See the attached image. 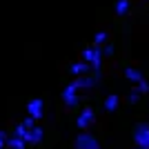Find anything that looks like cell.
Returning a JSON list of instances; mask_svg holds the SVG:
<instances>
[{
  "mask_svg": "<svg viewBox=\"0 0 149 149\" xmlns=\"http://www.w3.org/2000/svg\"><path fill=\"white\" fill-rule=\"evenodd\" d=\"M76 149H100V143L96 140V136H91L89 131H80L74 140Z\"/></svg>",
  "mask_w": 149,
  "mask_h": 149,
  "instance_id": "obj_1",
  "label": "cell"
},
{
  "mask_svg": "<svg viewBox=\"0 0 149 149\" xmlns=\"http://www.w3.org/2000/svg\"><path fill=\"white\" fill-rule=\"evenodd\" d=\"M134 143H136V147L149 149V125L147 123L136 125V129H134Z\"/></svg>",
  "mask_w": 149,
  "mask_h": 149,
  "instance_id": "obj_2",
  "label": "cell"
},
{
  "mask_svg": "<svg viewBox=\"0 0 149 149\" xmlns=\"http://www.w3.org/2000/svg\"><path fill=\"white\" fill-rule=\"evenodd\" d=\"M62 100H65V107L67 109H74V107L80 105V98H78V91L74 89V85L69 82L67 87L62 89Z\"/></svg>",
  "mask_w": 149,
  "mask_h": 149,
  "instance_id": "obj_3",
  "label": "cell"
},
{
  "mask_svg": "<svg viewBox=\"0 0 149 149\" xmlns=\"http://www.w3.org/2000/svg\"><path fill=\"white\" fill-rule=\"evenodd\" d=\"M27 116H31L33 120H40L45 116V102L40 98H31L27 102Z\"/></svg>",
  "mask_w": 149,
  "mask_h": 149,
  "instance_id": "obj_4",
  "label": "cell"
},
{
  "mask_svg": "<svg viewBox=\"0 0 149 149\" xmlns=\"http://www.w3.org/2000/svg\"><path fill=\"white\" fill-rule=\"evenodd\" d=\"M93 118H96V113H93V109L91 107H85L80 113H78V120H76V125L80 127L82 131H87V127L89 125H93Z\"/></svg>",
  "mask_w": 149,
  "mask_h": 149,
  "instance_id": "obj_5",
  "label": "cell"
},
{
  "mask_svg": "<svg viewBox=\"0 0 149 149\" xmlns=\"http://www.w3.org/2000/svg\"><path fill=\"white\" fill-rule=\"evenodd\" d=\"M96 78H91V76H78L71 85H74V89L76 91H87V89H91V87H96Z\"/></svg>",
  "mask_w": 149,
  "mask_h": 149,
  "instance_id": "obj_6",
  "label": "cell"
},
{
  "mask_svg": "<svg viewBox=\"0 0 149 149\" xmlns=\"http://www.w3.org/2000/svg\"><path fill=\"white\" fill-rule=\"evenodd\" d=\"M89 69H91V65L85 62V60H80V62H74V65L69 67V71L78 78V76H89Z\"/></svg>",
  "mask_w": 149,
  "mask_h": 149,
  "instance_id": "obj_7",
  "label": "cell"
},
{
  "mask_svg": "<svg viewBox=\"0 0 149 149\" xmlns=\"http://www.w3.org/2000/svg\"><path fill=\"white\" fill-rule=\"evenodd\" d=\"M42 138H45V131L40 129V127H33V129H29L25 143L27 145H38V143H42Z\"/></svg>",
  "mask_w": 149,
  "mask_h": 149,
  "instance_id": "obj_8",
  "label": "cell"
},
{
  "mask_svg": "<svg viewBox=\"0 0 149 149\" xmlns=\"http://www.w3.org/2000/svg\"><path fill=\"white\" fill-rule=\"evenodd\" d=\"M125 78H127L129 82H134V85H138L140 80H145L143 71H140V69H136V67H125Z\"/></svg>",
  "mask_w": 149,
  "mask_h": 149,
  "instance_id": "obj_9",
  "label": "cell"
},
{
  "mask_svg": "<svg viewBox=\"0 0 149 149\" xmlns=\"http://www.w3.org/2000/svg\"><path fill=\"white\" fill-rule=\"evenodd\" d=\"M118 105H120V96L118 93H109V96H107L105 98V111H116V109H118Z\"/></svg>",
  "mask_w": 149,
  "mask_h": 149,
  "instance_id": "obj_10",
  "label": "cell"
},
{
  "mask_svg": "<svg viewBox=\"0 0 149 149\" xmlns=\"http://www.w3.org/2000/svg\"><path fill=\"white\" fill-rule=\"evenodd\" d=\"M7 147H11V149H25L27 143L22 140V138H18V136H11L9 140H7Z\"/></svg>",
  "mask_w": 149,
  "mask_h": 149,
  "instance_id": "obj_11",
  "label": "cell"
},
{
  "mask_svg": "<svg viewBox=\"0 0 149 149\" xmlns=\"http://www.w3.org/2000/svg\"><path fill=\"white\" fill-rule=\"evenodd\" d=\"M129 11V0H118L116 2V16H125Z\"/></svg>",
  "mask_w": 149,
  "mask_h": 149,
  "instance_id": "obj_12",
  "label": "cell"
},
{
  "mask_svg": "<svg viewBox=\"0 0 149 149\" xmlns=\"http://www.w3.org/2000/svg\"><path fill=\"white\" fill-rule=\"evenodd\" d=\"M105 42H107V31H98L93 36V47H102Z\"/></svg>",
  "mask_w": 149,
  "mask_h": 149,
  "instance_id": "obj_13",
  "label": "cell"
},
{
  "mask_svg": "<svg viewBox=\"0 0 149 149\" xmlns=\"http://www.w3.org/2000/svg\"><path fill=\"white\" fill-rule=\"evenodd\" d=\"M131 91H136V93H149V82L147 80H140L138 85L131 87Z\"/></svg>",
  "mask_w": 149,
  "mask_h": 149,
  "instance_id": "obj_14",
  "label": "cell"
},
{
  "mask_svg": "<svg viewBox=\"0 0 149 149\" xmlns=\"http://www.w3.org/2000/svg\"><path fill=\"white\" fill-rule=\"evenodd\" d=\"M27 134H29V129H27L25 125L20 123V125H16V131H13V136H18V138H22V140H25L27 138Z\"/></svg>",
  "mask_w": 149,
  "mask_h": 149,
  "instance_id": "obj_15",
  "label": "cell"
},
{
  "mask_svg": "<svg viewBox=\"0 0 149 149\" xmlns=\"http://www.w3.org/2000/svg\"><path fill=\"white\" fill-rule=\"evenodd\" d=\"M82 60L91 65V60H93V47H85V49H82Z\"/></svg>",
  "mask_w": 149,
  "mask_h": 149,
  "instance_id": "obj_16",
  "label": "cell"
},
{
  "mask_svg": "<svg viewBox=\"0 0 149 149\" xmlns=\"http://www.w3.org/2000/svg\"><path fill=\"white\" fill-rule=\"evenodd\" d=\"M33 123H36V120L31 118V116H27V118H25V120H22V125H25L27 129H33V127H36V125H33Z\"/></svg>",
  "mask_w": 149,
  "mask_h": 149,
  "instance_id": "obj_17",
  "label": "cell"
},
{
  "mask_svg": "<svg viewBox=\"0 0 149 149\" xmlns=\"http://www.w3.org/2000/svg\"><path fill=\"white\" fill-rule=\"evenodd\" d=\"M113 45H105V47H102V54H105V56H113Z\"/></svg>",
  "mask_w": 149,
  "mask_h": 149,
  "instance_id": "obj_18",
  "label": "cell"
},
{
  "mask_svg": "<svg viewBox=\"0 0 149 149\" xmlns=\"http://www.w3.org/2000/svg\"><path fill=\"white\" fill-rule=\"evenodd\" d=\"M7 140H9V138H7V134H5V131H0V147H5Z\"/></svg>",
  "mask_w": 149,
  "mask_h": 149,
  "instance_id": "obj_19",
  "label": "cell"
},
{
  "mask_svg": "<svg viewBox=\"0 0 149 149\" xmlns=\"http://www.w3.org/2000/svg\"><path fill=\"white\" fill-rule=\"evenodd\" d=\"M138 96H140V93H136V91L129 93V102H131V105H134V102H138Z\"/></svg>",
  "mask_w": 149,
  "mask_h": 149,
  "instance_id": "obj_20",
  "label": "cell"
},
{
  "mask_svg": "<svg viewBox=\"0 0 149 149\" xmlns=\"http://www.w3.org/2000/svg\"><path fill=\"white\" fill-rule=\"evenodd\" d=\"M134 149H143V147H134Z\"/></svg>",
  "mask_w": 149,
  "mask_h": 149,
  "instance_id": "obj_21",
  "label": "cell"
}]
</instances>
